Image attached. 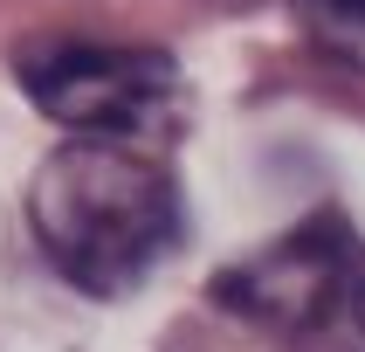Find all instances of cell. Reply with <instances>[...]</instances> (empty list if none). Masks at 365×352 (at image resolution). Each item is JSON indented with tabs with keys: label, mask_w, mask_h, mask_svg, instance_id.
I'll list each match as a JSON object with an SVG mask.
<instances>
[{
	"label": "cell",
	"mask_w": 365,
	"mask_h": 352,
	"mask_svg": "<svg viewBox=\"0 0 365 352\" xmlns=\"http://www.w3.org/2000/svg\"><path fill=\"white\" fill-rule=\"evenodd\" d=\"M359 256L365 242L345 228V214H310L289 235H276L269 248H255L248 263L221 269L214 297L235 318H255V325H276V331H310L338 304H351Z\"/></svg>",
	"instance_id": "cell-3"
},
{
	"label": "cell",
	"mask_w": 365,
	"mask_h": 352,
	"mask_svg": "<svg viewBox=\"0 0 365 352\" xmlns=\"http://www.w3.org/2000/svg\"><path fill=\"white\" fill-rule=\"evenodd\" d=\"M351 318L365 325V256H359V276H351Z\"/></svg>",
	"instance_id": "cell-5"
},
{
	"label": "cell",
	"mask_w": 365,
	"mask_h": 352,
	"mask_svg": "<svg viewBox=\"0 0 365 352\" xmlns=\"http://www.w3.org/2000/svg\"><path fill=\"white\" fill-rule=\"evenodd\" d=\"M28 228L76 290L124 297L180 235V186L138 139H69L28 180Z\"/></svg>",
	"instance_id": "cell-1"
},
{
	"label": "cell",
	"mask_w": 365,
	"mask_h": 352,
	"mask_svg": "<svg viewBox=\"0 0 365 352\" xmlns=\"http://www.w3.org/2000/svg\"><path fill=\"white\" fill-rule=\"evenodd\" d=\"M21 90L76 139H165L180 124V69L159 49L110 41H35L21 56Z\"/></svg>",
	"instance_id": "cell-2"
},
{
	"label": "cell",
	"mask_w": 365,
	"mask_h": 352,
	"mask_svg": "<svg viewBox=\"0 0 365 352\" xmlns=\"http://www.w3.org/2000/svg\"><path fill=\"white\" fill-rule=\"evenodd\" d=\"M297 14L324 56L365 69V0H297Z\"/></svg>",
	"instance_id": "cell-4"
}]
</instances>
